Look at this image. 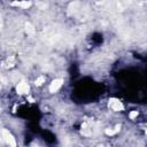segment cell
Here are the masks:
<instances>
[{"label": "cell", "instance_id": "obj_5", "mask_svg": "<svg viewBox=\"0 0 147 147\" xmlns=\"http://www.w3.org/2000/svg\"><path fill=\"white\" fill-rule=\"evenodd\" d=\"M11 6H16V7H21L23 9H26L31 6V1L29 0H21V1H14L11 2Z\"/></svg>", "mask_w": 147, "mask_h": 147}, {"label": "cell", "instance_id": "obj_9", "mask_svg": "<svg viewBox=\"0 0 147 147\" xmlns=\"http://www.w3.org/2000/svg\"><path fill=\"white\" fill-rule=\"evenodd\" d=\"M137 116H138V110H133V111L130 113V118L131 119H134Z\"/></svg>", "mask_w": 147, "mask_h": 147}, {"label": "cell", "instance_id": "obj_3", "mask_svg": "<svg viewBox=\"0 0 147 147\" xmlns=\"http://www.w3.org/2000/svg\"><path fill=\"white\" fill-rule=\"evenodd\" d=\"M62 84H63V79H61V78L54 79V80L51 83V85H49V92H51V93H55V92H57L59 88L62 86Z\"/></svg>", "mask_w": 147, "mask_h": 147}, {"label": "cell", "instance_id": "obj_4", "mask_svg": "<svg viewBox=\"0 0 147 147\" xmlns=\"http://www.w3.org/2000/svg\"><path fill=\"white\" fill-rule=\"evenodd\" d=\"M29 85L25 83V82H20L16 86V91L18 94H26L29 92Z\"/></svg>", "mask_w": 147, "mask_h": 147}, {"label": "cell", "instance_id": "obj_1", "mask_svg": "<svg viewBox=\"0 0 147 147\" xmlns=\"http://www.w3.org/2000/svg\"><path fill=\"white\" fill-rule=\"evenodd\" d=\"M2 139H3V141H6V144H8L9 146H13V147L16 146L15 138H14L13 134H11L8 130H6V129L2 130Z\"/></svg>", "mask_w": 147, "mask_h": 147}, {"label": "cell", "instance_id": "obj_6", "mask_svg": "<svg viewBox=\"0 0 147 147\" xmlns=\"http://www.w3.org/2000/svg\"><path fill=\"white\" fill-rule=\"evenodd\" d=\"M119 129H121V126H119V125H116L115 129H106L105 132H106V134H108V136H113V134H115L116 132H118Z\"/></svg>", "mask_w": 147, "mask_h": 147}, {"label": "cell", "instance_id": "obj_8", "mask_svg": "<svg viewBox=\"0 0 147 147\" xmlns=\"http://www.w3.org/2000/svg\"><path fill=\"white\" fill-rule=\"evenodd\" d=\"M44 82H45V78H44L42 76H40V77H38V78L36 79V85H37V86H40V85L44 84Z\"/></svg>", "mask_w": 147, "mask_h": 147}, {"label": "cell", "instance_id": "obj_2", "mask_svg": "<svg viewBox=\"0 0 147 147\" xmlns=\"http://www.w3.org/2000/svg\"><path fill=\"white\" fill-rule=\"evenodd\" d=\"M109 107H110L113 110H115V111H121V110L124 109L123 103H122L118 99H115V98H110V99H109Z\"/></svg>", "mask_w": 147, "mask_h": 147}, {"label": "cell", "instance_id": "obj_7", "mask_svg": "<svg viewBox=\"0 0 147 147\" xmlns=\"http://www.w3.org/2000/svg\"><path fill=\"white\" fill-rule=\"evenodd\" d=\"M25 28H26V32H28V33L32 34V33L34 32V29H33V26H32L30 23H26V24H25Z\"/></svg>", "mask_w": 147, "mask_h": 147}]
</instances>
